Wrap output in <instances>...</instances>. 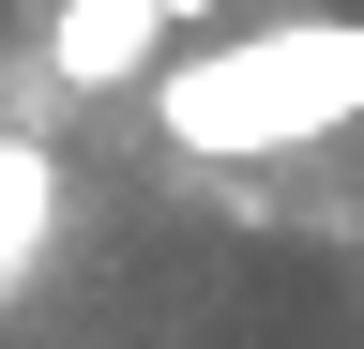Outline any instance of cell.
<instances>
[{
  "label": "cell",
  "mask_w": 364,
  "mask_h": 349,
  "mask_svg": "<svg viewBox=\"0 0 364 349\" xmlns=\"http://www.w3.org/2000/svg\"><path fill=\"white\" fill-rule=\"evenodd\" d=\"M364 122V16H258L152 76V137L182 167H273Z\"/></svg>",
  "instance_id": "1"
},
{
  "label": "cell",
  "mask_w": 364,
  "mask_h": 349,
  "mask_svg": "<svg viewBox=\"0 0 364 349\" xmlns=\"http://www.w3.org/2000/svg\"><path fill=\"white\" fill-rule=\"evenodd\" d=\"M182 0H61V31H46V76L61 92H136V61H152V31Z\"/></svg>",
  "instance_id": "2"
},
{
  "label": "cell",
  "mask_w": 364,
  "mask_h": 349,
  "mask_svg": "<svg viewBox=\"0 0 364 349\" xmlns=\"http://www.w3.org/2000/svg\"><path fill=\"white\" fill-rule=\"evenodd\" d=\"M46 228H61V167H46V137H0V289L46 258Z\"/></svg>",
  "instance_id": "3"
}]
</instances>
